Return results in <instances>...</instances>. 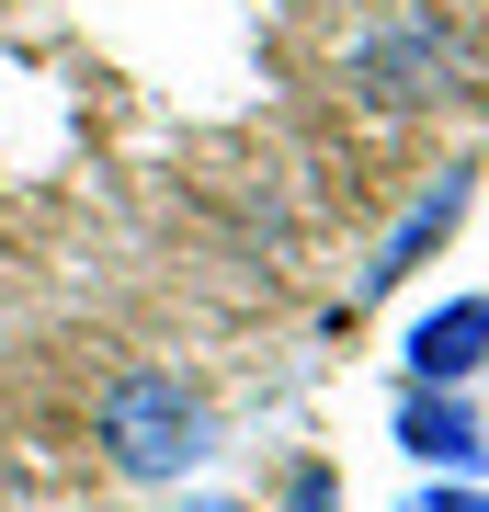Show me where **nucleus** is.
Here are the masks:
<instances>
[{"instance_id":"1","label":"nucleus","mask_w":489,"mask_h":512,"mask_svg":"<svg viewBox=\"0 0 489 512\" xmlns=\"http://www.w3.org/2000/svg\"><path fill=\"white\" fill-rule=\"evenodd\" d=\"M103 456L126 467V478H194L205 456H217V399H205L194 376H171V365H137V376H114L103 387Z\"/></svg>"},{"instance_id":"2","label":"nucleus","mask_w":489,"mask_h":512,"mask_svg":"<svg viewBox=\"0 0 489 512\" xmlns=\"http://www.w3.org/2000/svg\"><path fill=\"white\" fill-rule=\"evenodd\" d=\"M467 80H478V46L455 35L444 12H399V23H376V35L353 46V92L387 103V114H410V103H467Z\"/></svg>"},{"instance_id":"3","label":"nucleus","mask_w":489,"mask_h":512,"mask_svg":"<svg viewBox=\"0 0 489 512\" xmlns=\"http://www.w3.org/2000/svg\"><path fill=\"white\" fill-rule=\"evenodd\" d=\"M467 205H478V171H467V160H455V171H433V183L410 194V217L387 228L376 251H364V274H353V308H376V296H399V285L421 274V262H433V251H444L455 228H467Z\"/></svg>"},{"instance_id":"4","label":"nucleus","mask_w":489,"mask_h":512,"mask_svg":"<svg viewBox=\"0 0 489 512\" xmlns=\"http://www.w3.org/2000/svg\"><path fill=\"white\" fill-rule=\"evenodd\" d=\"M399 365H410V387H478V376H489V296H444V308H421L410 342H399Z\"/></svg>"},{"instance_id":"5","label":"nucleus","mask_w":489,"mask_h":512,"mask_svg":"<svg viewBox=\"0 0 489 512\" xmlns=\"http://www.w3.org/2000/svg\"><path fill=\"white\" fill-rule=\"evenodd\" d=\"M399 456H421L433 478H478L489 467V421L467 410V387H410L399 399Z\"/></svg>"},{"instance_id":"6","label":"nucleus","mask_w":489,"mask_h":512,"mask_svg":"<svg viewBox=\"0 0 489 512\" xmlns=\"http://www.w3.org/2000/svg\"><path fill=\"white\" fill-rule=\"evenodd\" d=\"M399 512H489V490H478V478H421Z\"/></svg>"},{"instance_id":"7","label":"nucleus","mask_w":489,"mask_h":512,"mask_svg":"<svg viewBox=\"0 0 489 512\" xmlns=\"http://www.w3.org/2000/svg\"><path fill=\"white\" fill-rule=\"evenodd\" d=\"M285 501H296V512H342V478H330V467H296Z\"/></svg>"},{"instance_id":"8","label":"nucleus","mask_w":489,"mask_h":512,"mask_svg":"<svg viewBox=\"0 0 489 512\" xmlns=\"http://www.w3.org/2000/svg\"><path fill=\"white\" fill-rule=\"evenodd\" d=\"M194 512H239V501H194Z\"/></svg>"}]
</instances>
